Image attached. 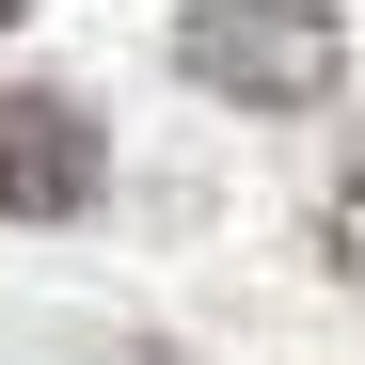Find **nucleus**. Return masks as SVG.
<instances>
[{
  "label": "nucleus",
  "mask_w": 365,
  "mask_h": 365,
  "mask_svg": "<svg viewBox=\"0 0 365 365\" xmlns=\"http://www.w3.org/2000/svg\"><path fill=\"white\" fill-rule=\"evenodd\" d=\"M16 16H32V0H0V32H16Z\"/></svg>",
  "instance_id": "20e7f679"
},
{
  "label": "nucleus",
  "mask_w": 365,
  "mask_h": 365,
  "mask_svg": "<svg viewBox=\"0 0 365 365\" xmlns=\"http://www.w3.org/2000/svg\"><path fill=\"white\" fill-rule=\"evenodd\" d=\"M175 64L207 96H238V111H318L349 80V32H334V0H191Z\"/></svg>",
  "instance_id": "f257e3e1"
},
{
  "label": "nucleus",
  "mask_w": 365,
  "mask_h": 365,
  "mask_svg": "<svg viewBox=\"0 0 365 365\" xmlns=\"http://www.w3.org/2000/svg\"><path fill=\"white\" fill-rule=\"evenodd\" d=\"M80 207H96V111L0 80V222H80Z\"/></svg>",
  "instance_id": "f03ea898"
},
{
  "label": "nucleus",
  "mask_w": 365,
  "mask_h": 365,
  "mask_svg": "<svg viewBox=\"0 0 365 365\" xmlns=\"http://www.w3.org/2000/svg\"><path fill=\"white\" fill-rule=\"evenodd\" d=\"M318 238H334V270H349V286H365V159H349V175H334V222H318Z\"/></svg>",
  "instance_id": "7ed1b4c3"
}]
</instances>
